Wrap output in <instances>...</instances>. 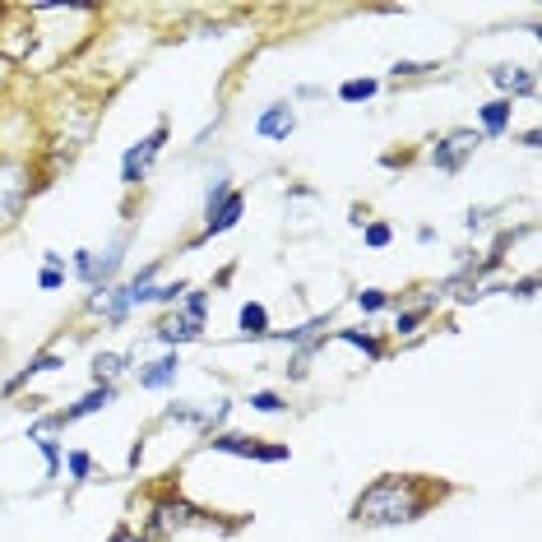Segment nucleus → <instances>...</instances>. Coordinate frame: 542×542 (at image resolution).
Segmentation results:
<instances>
[{"instance_id": "nucleus-1", "label": "nucleus", "mask_w": 542, "mask_h": 542, "mask_svg": "<svg viewBox=\"0 0 542 542\" xmlns=\"http://www.w3.org/2000/svg\"><path fill=\"white\" fill-rule=\"evenodd\" d=\"M445 487H436L431 478H413V473H385L366 487L353 501L348 519L362 524V529H399V524H413L431 510V501H441Z\"/></svg>"}, {"instance_id": "nucleus-2", "label": "nucleus", "mask_w": 542, "mask_h": 542, "mask_svg": "<svg viewBox=\"0 0 542 542\" xmlns=\"http://www.w3.org/2000/svg\"><path fill=\"white\" fill-rule=\"evenodd\" d=\"M149 529L163 533V538H177V533H186V529H214V515L195 510V505L181 501V496H158L149 510Z\"/></svg>"}, {"instance_id": "nucleus-3", "label": "nucleus", "mask_w": 542, "mask_h": 542, "mask_svg": "<svg viewBox=\"0 0 542 542\" xmlns=\"http://www.w3.org/2000/svg\"><path fill=\"white\" fill-rule=\"evenodd\" d=\"M478 149H482V135H478V130L459 126V130H450V135H441L436 144H431L427 163L436 167V172H445V177H454V172H464V163H468V158H473Z\"/></svg>"}, {"instance_id": "nucleus-4", "label": "nucleus", "mask_w": 542, "mask_h": 542, "mask_svg": "<svg viewBox=\"0 0 542 542\" xmlns=\"http://www.w3.org/2000/svg\"><path fill=\"white\" fill-rule=\"evenodd\" d=\"M204 445L218 454H237V459H260V464H283L288 445H260L255 436H237V431H209Z\"/></svg>"}, {"instance_id": "nucleus-5", "label": "nucleus", "mask_w": 542, "mask_h": 542, "mask_svg": "<svg viewBox=\"0 0 542 542\" xmlns=\"http://www.w3.org/2000/svg\"><path fill=\"white\" fill-rule=\"evenodd\" d=\"M28 167L14 158H0V227H10L28 204Z\"/></svg>"}, {"instance_id": "nucleus-6", "label": "nucleus", "mask_w": 542, "mask_h": 542, "mask_svg": "<svg viewBox=\"0 0 542 542\" xmlns=\"http://www.w3.org/2000/svg\"><path fill=\"white\" fill-rule=\"evenodd\" d=\"M163 144H167V126H153L144 139H135L126 149V158H121V186H139V181L149 177V167L158 163Z\"/></svg>"}, {"instance_id": "nucleus-7", "label": "nucleus", "mask_w": 542, "mask_h": 542, "mask_svg": "<svg viewBox=\"0 0 542 542\" xmlns=\"http://www.w3.org/2000/svg\"><path fill=\"white\" fill-rule=\"evenodd\" d=\"M126 246H130V237L121 232V237H112L102 251H93V260H89V283L93 292H102V288H116V274H121V265H126Z\"/></svg>"}, {"instance_id": "nucleus-8", "label": "nucleus", "mask_w": 542, "mask_h": 542, "mask_svg": "<svg viewBox=\"0 0 542 542\" xmlns=\"http://www.w3.org/2000/svg\"><path fill=\"white\" fill-rule=\"evenodd\" d=\"M153 339H158V343H172V348L204 339V316H190L186 306H181V311H172V316H163L158 325H153Z\"/></svg>"}, {"instance_id": "nucleus-9", "label": "nucleus", "mask_w": 542, "mask_h": 542, "mask_svg": "<svg viewBox=\"0 0 542 542\" xmlns=\"http://www.w3.org/2000/svg\"><path fill=\"white\" fill-rule=\"evenodd\" d=\"M241 214H246V195H241V190H232V195H227V200L218 204L214 214L204 218V232H200V237H195V246H200V241H214V237H223V232H232V227L241 223Z\"/></svg>"}, {"instance_id": "nucleus-10", "label": "nucleus", "mask_w": 542, "mask_h": 542, "mask_svg": "<svg viewBox=\"0 0 542 542\" xmlns=\"http://www.w3.org/2000/svg\"><path fill=\"white\" fill-rule=\"evenodd\" d=\"M292 130H297V112H292V102H269L265 112L255 116V135H260V139H274V144H283Z\"/></svg>"}, {"instance_id": "nucleus-11", "label": "nucleus", "mask_w": 542, "mask_h": 542, "mask_svg": "<svg viewBox=\"0 0 542 542\" xmlns=\"http://www.w3.org/2000/svg\"><path fill=\"white\" fill-rule=\"evenodd\" d=\"M492 84L501 89V98H533L538 93V75H529V70H519V65H496L492 70Z\"/></svg>"}, {"instance_id": "nucleus-12", "label": "nucleus", "mask_w": 542, "mask_h": 542, "mask_svg": "<svg viewBox=\"0 0 542 542\" xmlns=\"http://www.w3.org/2000/svg\"><path fill=\"white\" fill-rule=\"evenodd\" d=\"M177 376H181V357L167 353L158 362L139 366V390H167V385H177Z\"/></svg>"}, {"instance_id": "nucleus-13", "label": "nucleus", "mask_w": 542, "mask_h": 542, "mask_svg": "<svg viewBox=\"0 0 542 542\" xmlns=\"http://www.w3.org/2000/svg\"><path fill=\"white\" fill-rule=\"evenodd\" d=\"M510 116H515V102L510 98H492L487 102V107H478V121H482V144H487V139H501L505 130H510Z\"/></svg>"}, {"instance_id": "nucleus-14", "label": "nucleus", "mask_w": 542, "mask_h": 542, "mask_svg": "<svg viewBox=\"0 0 542 542\" xmlns=\"http://www.w3.org/2000/svg\"><path fill=\"white\" fill-rule=\"evenodd\" d=\"M237 329H241V339H269L274 329H269V311L260 302H246L237 311Z\"/></svg>"}, {"instance_id": "nucleus-15", "label": "nucleus", "mask_w": 542, "mask_h": 542, "mask_svg": "<svg viewBox=\"0 0 542 542\" xmlns=\"http://www.w3.org/2000/svg\"><path fill=\"white\" fill-rule=\"evenodd\" d=\"M61 366H65V357H61V353H38V357H33V362L24 366V371H19V376L10 380V385H5V394L24 390V385H28V380H33V376H42V371H61Z\"/></svg>"}, {"instance_id": "nucleus-16", "label": "nucleus", "mask_w": 542, "mask_h": 542, "mask_svg": "<svg viewBox=\"0 0 542 542\" xmlns=\"http://www.w3.org/2000/svg\"><path fill=\"white\" fill-rule=\"evenodd\" d=\"M334 339H339V343H353V348H362V353L371 357V362H380V357H385V343H380V339H371L366 329H339Z\"/></svg>"}, {"instance_id": "nucleus-17", "label": "nucleus", "mask_w": 542, "mask_h": 542, "mask_svg": "<svg viewBox=\"0 0 542 542\" xmlns=\"http://www.w3.org/2000/svg\"><path fill=\"white\" fill-rule=\"evenodd\" d=\"M380 93L376 79H348V84H339V102H371Z\"/></svg>"}, {"instance_id": "nucleus-18", "label": "nucleus", "mask_w": 542, "mask_h": 542, "mask_svg": "<svg viewBox=\"0 0 542 542\" xmlns=\"http://www.w3.org/2000/svg\"><path fill=\"white\" fill-rule=\"evenodd\" d=\"M126 362L130 357H121V353H102L98 362H93V380H98V385H112V376H121Z\"/></svg>"}, {"instance_id": "nucleus-19", "label": "nucleus", "mask_w": 542, "mask_h": 542, "mask_svg": "<svg viewBox=\"0 0 542 542\" xmlns=\"http://www.w3.org/2000/svg\"><path fill=\"white\" fill-rule=\"evenodd\" d=\"M232 195V181H227V172H218V177H209V190H204V218L214 214L218 204Z\"/></svg>"}, {"instance_id": "nucleus-20", "label": "nucleus", "mask_w": 542, "mask_h": 542, "mask_svg": "<svg viewBox=\"0 0 542 542\" xmlns=\"http://www.w3.org/2000/svg\"><path fill=\"white\" fill-rule=\"evenodd\" d=\"M186 288H190V283H181V278H177V283H153V288H149V302L172 306V302H181V297H186Z\"/></svg>"}, {"instance_id": "nucleus-21", "label": "nucleus", "mask_w": 542, "mask_h": 542, "mask_svg": "<svg viewBox=\"0 0 542 542\" xmlns=\"http://www.w3.org/2000/svg\"><path fill=\"white\" fill-rule=\"evenodd\" d=\"M65 468H70V482H89L93 454L89 450H70V454H65Z\"/></svg>"}, {"instance_id": "nucleus-22", "label": "nucleus", "mask_w": 542, "mask_h": 542, "mask_svg": "<svg viewBox=\"0 0 542 542\" xmlns=\"http://www.w3.org/2000/svg\"><path fill=\"white\" fill-rule=\"evenodd\" d=\"M362 241L371 246V251H385V246L394 241V227L390 223H366L362 227Z\"/></svg>"}, {"instance_id": "nucleus-23", "label": "nucleus", "mask_w": 542, "mask_h": 542, "mask_svg": "<svg viewBox=\"0 0 542 542\" xmlns=\"http://www.w3.org/2000/svg\"><path fill=\"white\" fill-rule=\"evenodd\" d=\"M353 302H357V311H362V316H376V311H385V306H390V297H385L380 288H366V292H357Z\"/></svg>"}, {"instance_id": "nucleus-24", "label": "nucleus", "mask_w": 542, "mask_h": 542, "mask_svg": "<svg viewBox=\"0 0 542 542\" xmlns=\"http://www.w3.org/2000/svg\"><path fill=\"white\" fill-rule=\"evenodd\" d=\"M251 408H255V413H283L288 404H283V394H274V390H255Z\"/></svg>"}, {"instance_id": "nucleus-25", "label": "nucleus", "mask_w": 542, "mask_h": 542, "mask_svg": "<svg viewBox=\"0 0 542 542\" xmlns=\"http://www.w3.org/2000/svg\"><path fill=\"white\" fill-rule=\"evenodd\" d=\"M42 450V459H47V478H56V473H61V445L56 441H47V436H38V441H33Z\"/></svg>"}, {"instance_id": "nucleus-26", "label": "nucleus", "mask_w": 542, "mask_h": 542, "mask_svg": "<svg viewBox=\"0 0 542 542\" xmlns=\"http://www.w3.org/2000/svg\"><path fill=\"white\" fill-rule=\"evenodd\" d=\"M427 70H436V65H431V61H394L390 65L394 79H417V75H427Z\"/></svg>"}, {"instance_id": "nucleus-27", "label": "nucleus", "mask_w": 542, "mask_h": 542, "mask_svg": "<svg viewBox=\"0 0 542 542\" xmlns=\"http://www.w3.org/2000/svg\"><path fill=\"white\" fill-rule=\"evenodd\" d=\"M167 422H190V427L204 431V413H200V408H186V404H172V408H167Z\"/></svg>"}, {"instance_id": "nucleus-28", "label": "nucleus", "mask_w": 542, "mask_h": 542, "mask_svg": "<svg viewBox=\"0 0 542 542\" xmlns=\"http://www.w3.org/2000/svg\"><path fill=\"white\" fill-rule=\"evenodd\" d=\"M61 283H65V269H42V274H38V288L42 292H56Z\"/></svg>"}, {"instance_id": "nucleus-29", "label": "nucleus", "mask_w": 542, "mask_h": 542, "mask_svg": "<svg viewBox=\"0 0 542 542\" xmlns=\"http://www.w3.org/2000/svg\"><path fill=\"white\" fill-rule=\"evenodd\" d=\"M42 260H47V269H65V255L61 251H42Z\"/></svg>"}, {"instance_id": "nucleus-30", "label": "nucleus", "mask_w": 542, "mask_h": 542, "mask_svg": "<svg viewBox=\"0 0 542 542\" xmlns=\"http://www.w3.org/2000/svg\"><path fill=\"white\" fill-rule=\"evenodd\" d=\"M107 542H144V538H139V533H130V529H116Z\"/></svg>"}]
</instances>
